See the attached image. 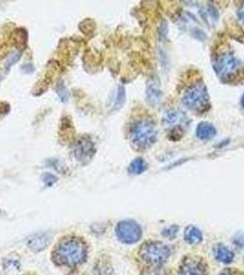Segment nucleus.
<instances>
[{
    "instance_id": "obj_1",
    "label": "nucleus",
    "mask_w": 244,
    "mask_h": 275,
    "mask_svg": "<svg viewBox=\"0 0 244 275\" xmlns=\"http://www.w3.org/2000/svg\"><path fill=\"white\" fill-rule=\"evenodd\" d=\"M87 252V245L82 238L67 237L56 245L53 259L60 266L74 268L85 262Z\"/></svg>"
},
{
    "instance_id": "obj_2",
    "label": "nucleus",
    "mask_w": 244,
    "mask_h": 275,
    "mask_svg": "<svg viewBox=\"0 0 244 275\" xmlns=\"http://www.w3.org/2000/svg\"><path fill=\"white\" fill-rule=\"evenodd\" d=\"M157 127L150 116H142L135 119L129 129V137L133 146L144 151L151 148L157 141Z\"/></svg>"
},
{
    "instance_id": "obj_3",
    "label": "nucleus",
    "mask_w": 244,
    "mask_h": 275,
    "mask_svg": "<svg viewBox=\"0 0 244 275\" xmlns=\"http://www.w3.org/2000/svg\"><path fill=\"white\" fill-rule=\"evenodd\" d=\"M138 253L144 262L156 268L164 266L170 257L171 249L161 241L149 240L141 246Z\"/></svg>"
},
{
    "instance_id": "obj_4",
    "label": "nucleus",
    "mask_w": 244,
    "mask_h": 275,
    "mask_svg": "<svg viewBox=\"0 0 244 275\" xmlns=\"http://www.w3.org/2000/svg\"><path fill=\"white\" fill-rule=\"evenodd\" d=\"M184 105L192 111L203 113L210 106L207 86L201 81H197L186 89L183 95Z\"/></svg>"
},
{
    "instance_id": "obj_5",
    "label": "nucleus",
    "mask_w": 244,
    "mask_h": 275,
    "mask_svg": "<svg viewBox=\"0 0 244 275\" xmlns=\"http://www.w3.org/2000/svg\"><path fill=\"white\" fill-rule=\"evenodd\" d=\"M214 69L224 83H232L241 73L239 60L230 53H223L214 62Z\"/></svg>"
},
{
    "instance_id": "obj_6",
    "label": "nucleus",
    "mask_w": 244,
    "mask_h": 275,
    "mask_svg": "<svg viewBox=\"0 0 244 275\" xmlns=\"http://www.w3.org/2000/svg\"><path fill=\"white\" fill-rule=\"evenodd\" d=\"M116 236L122 243L132 245L141 240L143 237V229L138 223L134 220H123L117 223Z\"/></svg>"
},
{
    "instance_id": "obj_7",
    "label": "nucleus",
    "mask_w": 244,
    "mask_h": 275,
    "mask_svg": "<svg viewBox=\"0 0 244 275\" xmlns=\"http://www.w3.org/2000/svg\"><path fill=\"white\" fill-rule=\"evenodd\" d=\"M178 272L180 275H209V266L202 256L187 255L182 259Z\"/></svg>"
},
{
    "instance_id": "obj_8",
    "label": "nucleus",
    "mask_w": 244,
    "mask_h": 275,
    "mask_svg": "<svg viewBox=\"0 0 244 275\" xmlns=\"http://www.w3.org/2000/svg\"><path fill=\"white\" fill-rule=\"evenodd\" d=\"M96 154L95 143L90 137L84 136L80 138L76 142L74 148V154L75 159L82 164L88 163Z\"/></svg>"
},
{
    "instance_id": "obj_9",
    "label": "nucleus",
    "mask_w": 244,
    "mask_h": 275,
    "mask_svg": "<svg viewBox=\"0 0 244 275\" xmlns=\"http://www.w3.org/2000/svg\"><path fill=\"white\" fill-rule=\"evenodd\" d=\"M165 124L168 125V126H174L175 127L173 128L172 132H171L170 136H174L177 129H179L180 131H182V123L186 122V116H185L184 113L179 111H172L167 112L165 114V119H164Z\"/></svg>"
},
{
    "instance_id": "obj_10",
    "label": "nucleus",
    "mask_w": 244,
    "mask_h": 275,
    "mask_svg": "<svg viewBox=\"0 0 244 275\" xmlns=\"http://www.w3.org/2000/svg\"><path fill=\"white\" fill-rule=\"evenodd\" d=\"M51 238L45 233H40L32 236L28 240V247L33 251H41L45 249L50 243Z\"/></svg>"
},
{
    "instance_id": "obj_11",
    "label": "nucleus",
    "mask_w": 244,
    "mask_h": 275,
    "mask_svg": "<svg viewBox=\"0 0 244 275\" xmlns=\"http://www.w3.org/2000/svg\"><path fill=\"white\" fill-rule=\"evenodd\" d=\"M213 252H214L215 259L224 264H229L234 259L233 251L228 249L223 244L216 245L213 249Z\"/></svg>"
},
{
    "instance_id": "obj_12",
    "label": "nucleus",
    "mask_w": 244,
    "mask_h": 275,
    "mask_svg": "<svg viewBox=\"0 0 244 275\" xmlns=\"http://www.w3.org/2000/svg\"><path fill=\"white\" fill-rule=\"evenodd\" d=\"M216 134V128L208 122H201L196 127V136L201 141H209L215 137Z\"/></svg>"
},
{
    "instance_id": "obj_13",
    "label": "nucleus",
    "mask_w": 244,
    "mask_h": 275,
    "mask_svg": "<svg viewBox=\"0 0 244 275\" xmlns=\"http://www.w3.org/2000/svg\"><path fill=\"white\" fill-rule=\"evenodd\" d=\"M184 238L185 241L190 245H198L201 243L203 240V234L200 229H198L193 225H189L185 228Z\"/></svg>"
},
{
    "instance_id": "obj_14",
    "label": "nucleus",
    "mask_w": 244,
    "mask_h": 275,
    "mask_svg": "<svg viewBox=\"0 0 244 275\" xmlns=\"http://www.w3.org/2000/svg\"><path fill=\"white\" fill-rule=\"evenodd\" d=\"M148 169V164L143 158H136L129 165L128 172L130 175H139L144 174Z\"/></svg>"
},
{
    "instance_id": "obj_15",
    "label": "nucleus",
    "mask_w": 244,
    "mask_h": 275,
    "mask_svg": "<svg viewBox=\"0 0 244 275\" xmlns=\"http://www.w3.org/2000/svg\"><path fill=\"white\" fill-rule=\"evenodd\" d=\"M56 92L62 102H67L69 99V93L63 82H59L56 86Z\"/></svg>"
},
{
    "instance_id": "obj_16",
    "label": "nucleus",
    "mask_w": 244,
    "mask_h": 275,
    "mask_svg": "<svg viewBox=\"0 0 244 275\" xmlns=\"http://www.w3.org/2000/svg\"><path fill=\"white\" fill-rule=\"evenodd\" d=\"M178 230H179V228L175 225H173L169 228H165V230H163L162 234L166 238H175V235H176V233Z\"/></svg>"
},
{
    "instance_id": "obj_17",
    "label": "nucleus",
    "mask_w": 244,
    "mask_h": 275,
    "mask_svg": "<svg viewBox=\"0 0 244 275\" xmlns=\"http://www.w3.org/2000/svg\"><path fill=\"white\" fill-rule=\"evenodd\" d=\"M124 98H125V91H124L123 87L119 86L118 90H117V99L116 101V106L120 107V106H122V104H123V102H124Z\"/></svg>"
},
{
    "instance_id": "obj_18",
    "label": "nucleus",
    "mask_w": 244,
    "mask_h": 275,
    "mask_svg": "<svg viewBox=\"0 0 244 275\" xmlns=\"http://www.w3.org/2000/svg\"><path fill=\"white\" fill-rule=\"evenodd\" d=\"M154 270L151 272V275H173L171 270H165L164 269V266L161 267H156L154 268Z\"/></svg>"
},
{
    "instance_id": "obj_19",
    "label": "nucleus",
    "mask_w": 244,
    "mask_h": 275,
    "mask_svg": "<svg viewBox=\"0 0 244 275\" xmlns=\"http://www.w3.org/2000/svg\"><path fill=\"white\" fill-rule=\"evenodd\" d=\"M218 275H244V273L241 270H237L234 268H227L222 271H220V273Z\"/></svg>"
},
{
    "instance_id": "obj_20",
    "label": "nucleus",
    "mask_w": 244,
    "mask_h": 275,
    "mask_svg": "<svg viewBox=\"0 0 244 275\" xmlns=\"http://www.w3.org/2000/svg\"><path fill=\"white\" fill-rule=\"evenodd\" d=\"M234 243L238 245L239 247L244 248V234L243 233H239L236 234V236L233 238Z\"/></svg>"
},
{
    "instance_id": "obj_21",
    "label": "nucleus",
    "mask_w": 244,
    "mask_h": 275,
    "mask_svg": "<svg viewBox=\"0 0 244 275\" xmlns=\"http://www.w3.org/2000/svg\"><path fill=\"white\" fill-rule=\"evenodd\" d=\"M56 182V177L53 175L46 174L44 176V183L47 185H53V183Z\"/></svg>"
},
{
    "instance_id": "obj_22",
    "label": "nucleus",
    "mask_w": 244,
    "mask_h": 275,
    "mask_svg": "<svg viewBox=\"0 0 244 275\" xmlns=\"http://www.w3.org/2000/svg\"><path fill=\"white\" fill-rule=\"evenodd\" d=\"M237 16L239 18V21H241L244 23V3L241 4L237 11Z\"/></svg>"
},
{
    "instance_id": "obj_23",
    "label": "nucleus",
    "mask_w": 244,
    "mask_h": 275,
    "mask_svg": "<svg viewBox=\"0 0 244 275\" xmlns=\"http://www.w3.org/2000/svg\"><path fill=\"white\" fill-rule=\"evenodd\" d=\"M241 106H242V107L244 108V94L243 95H242V97H241Z\"/></svg>"
}]
</instances>
